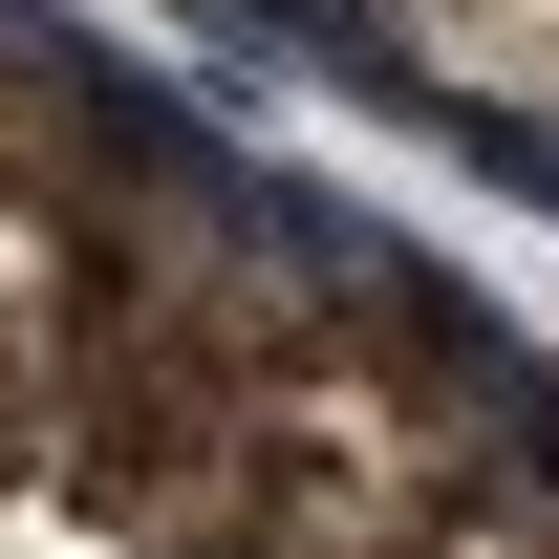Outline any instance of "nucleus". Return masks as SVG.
<instances>
[{
  "instance_id": "2",
  "label": "nucleus",
  "mask_w": 559,
  "mask_h": 559,
  "mask_svg": "<svg viewBox=\"0 0 559 559\" xmlns=\"http://www.w3.org/2000/svg\"><path fill=\"white\" fill-rule=\"evenodd\" d=\"M194 22L259 44L301 108H345L559 237V0H194Z\"/></svg>"
},
{
  "instance_id": "1",
  "label": "nucleus",
  "mask_w": 559,
  "mask_h": 559,
  "mask_svg": "<svg viewBox=\"0 0 559 559\" xmlns=\"http://www.w3.org/2000/svg\"><path fill=\"white\" fill-rule=\"evenodd\" d=\"M0 559H559V301L0 0Z\"/></svg>"
}]
</instances>
